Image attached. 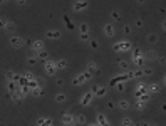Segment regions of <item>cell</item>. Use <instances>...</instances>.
I'll list each match as a JSON object with an SVG mask.
<instances>
[{
  "label": "cell",
  "mask_w": 166,
  "mask_h": 126,
  "mask_svg": "<svg viewBox=\"0 0 166 126\" xmlns=\"http://www.w3.org/2000/svg\"><path fill=\"white\" fill-rule=\"evenodd\" d=\"M141 94H148V86L144 84V82H139V84L136 86V93H134V96H141Z\"/></svg>",
  "instance_id": "obj_8"
},
{
  "label": "cell",
  "mask_w": 166,
  "mask_h": 126,
  "mask_svg": "<svg viewBox=\"0 0 166 126\" xmlns=\"http://www.w3.org/2000/svg\"><path fill=\"white\" fill-rule=\"evenodd\" d=\"M89 42H91V47H92V49H96V47H99V42H97V41H96V39H91V41H89Z\"/></svg>",
  "instance_id": "obj_41"
},
{
  "label": "cell",
  "mask_w": 166,
  "mask_h": 126,
  "mask_svg": "<svg viewBox=\"0 0 166 126\" xmlns=\"http://www.w3.org/2000/svg\"><path fill=\"white\" fill-rule=\"evenodd\" d=\"M5 25H7V20H5V19H0V27L5 29Z\"/></svg>",
  "instance_id": "obj_44"
},
{
  "label": "cell",
  "mask_w": 166,
  "mask_h": 126,
  "mask_svg": "<svg viewBox=\"0 0 166 126\" xmlns=\"http://www.w3.org/2000/svg\"><path fill=\"white\" fill-rule=\"evenodd\" d=\"M10 98H12V101H15V103H20L24 98L22 94H20V91H15V93H10Z\"/></svg>",
  "instance_id": "obj_22"
},
{
  "label": "cell",
  "mask_w": 166,
  "mask_h": 126,
  "mask_svg": "<svg viewBox=\"0 0 166 126\" xmlns=\"http://www.w3.org/2000/svg\"><path fill=\"white\" fill-rule=\"evenodd\" d=\"M118 66L121 67V69H128V66H129V64L126 62V61H118Z\"/></svg>",
  "instance_id": "obj_36"
},
{
  "label": "cell",
  "mask_w": 166,
  "mask_h": 126,
  "mask_svg": "<svg viewBox=\"0 0 166 126\" xmlns=\"http://www.w3.org/2000/svg\"><path fill=\"white\" fill-rule=\"evenodd\" d=\"M161 88H163L161 84H158V82H153V84L148 86V93H149V94H151V93H160Z\"/></svg>",
  "instance_id": "obj_14"
},
{
  "label": "cell",
  "mask_w": 166,
  "mask_h": 126,
  "mask_svg": "<svg viewBox=\"0 0 166 126\" xmlns=\"http://www.w3.org/2000/svg\"><path fill=\"white\" fill-rule=\"evenodd\" d=\"M61 120H62V124L64 126H72V124H76V121H74V114H70V113H64L61 116Z\"/></svg>",
  "instance_id": "obj_5"
},
{
  "label": "cell",
  "mask_w": 166,
  "mask_h": 126,
  "mask_svg": "<svg viewBox=\"0 0 166 126\" xmlns=\"http://www.w3.org/2000/svg\"><path fill=\"white\" fill-rule=\"evenodd\" d=\"M133 49V44L129 41H118L112 44V50L114 52H129Z\"/></svg>",
  "instance_id": "obj_1"
},
{
  "label": "cell",
  "mask_w": 166,
  "mask_h": 126,
  "mask_svg": "<svg viewBox=\"0 0 166 126\" xmlns=\"http://www.w3.org/2000/svg\"><path fill=\"white\" fill-rule=\"evenodd\" d=\"M55 101H57V103H64V101H66V96H64V94H57V96H55Z\"/></svg>",
  "instance_id": "obj_40"
},
{
  "label": "cell",
  "mask_w": 166,
  "mask_h": 126,
  "mask_svg": "<svg viewBox=\"0 0 166 126\" xmlns=\"http://www.w3.org/2000/svg\"><path fill=\"white\" fill-rule=\"evenodd\" d=\"M5 77H7V81H9V82H12L13 77H15V73H13V71H7Z\"/></svg>",
  "instance_id": "obj_33"
},
{
  "label": "cell",
  "mask_w": 166,
  "mask_h": 126,
  "mask_svg": "<svg viewBox=\"0 0 166 126\" xmlns=\"http://www.w3.org/2000/svg\"><path fill=\"white\" fill-rule=\"evenodd\" d=\"M119 108H121V109H129V108H131V103H129V101H119Z\"/></svg>",
  "instance_id": "obj_28"
},
{
  "label": "cell",
  "mask_w": 166,
  "mask_h": 126,
  "mask_svg": "<svg viewBox=\"0 0 166 126\" xmlns=\"http://www.w3.org/2000/svg\"><path fill=\"white\" fill-rule=\"evenodd\" d=\"M44 69H45V74L47 76H54L55 73H57V69H55V61H44Z\"/></svg>",
  "instance_id": "obj_3"
},
{
  "label": "cell",
  "mask_w": 166,
  "mask_h": 126,
  "mask_svg": "<svg viewBox=\"0 0 166 126\" xmlns=\"http://www.w3.org/2000/svg\"><path fill=\"white\" fill-rule=\"evenodd\" d=\"M134 126H149L146 123V121H141V123H138V124H134Z\"/></svg>",
  "instance_id": "obj_46"
},
{
  "label": "cell",
  "mask_w": 166,
  "mask_h": 126,
  "mask_svg": "<svg viewBox=\"0 0 166 126\" xmlns=\"http://www.w3.org/2000/svg\"><path fill=\"white\" fill-rule=\"evenodd\" d=\"M45 37L47 39H59L61 37V30H47L45 32Z\"/></svg>",
  "instance_id": "obj_15"
},
{
  "label": "cell",
  "mask_w": 166,
  "mask_h": 126,
  "mask_svg": "<svg viewBox=\"0 0 166 126\" xmlns=\"http://www.w3.org/2000/svg\"><path fill=\"white\" fill-rule=\"evenodd\" d=\"M7 89H9V93H15V91H19L20 89V86L17 84V82H9V84H7Z\"/></svg>",
  "instance_id": "obj_21"
},
{
  "label": "cell",
  "mask_w": 166,
  "mask_h": 126,
  "mask_svg": "<svg viewBox=\"0 0 166 126\" xmlns=\"http://www.w3.org/2000/svg\"><path fill=\"white\" fill-rule=\"evenodd\" d=\"M149 126H151V124H149Z\"/></svg>",
  "instance_id": "obj_48"
},
{
  "label": "cell",
  "mask_w": 166,
  "mask_h": 126,
  "mask_svg": "<svg viewBox=\"0 0 166 126\" xmlns=\"http://www.w3.org/2000/svg\"><path fill=\"white\" fill-rule=\"evenodd\" d=\"M72 126H74V124H72Z\"/></svg>",
  "instance_id": "obj_47"
},
{
  "label": "cell",
  "mask_w": 166,
  "mask_h": 126,
  "mask_svg": "<svg viewBox=\"0 0 166 126\" xmlns=\"http://www.w3.org/2000/svg\"><path fill=\"white\" fill-rule=\"evenodd\" d=\"M10 45H12V47H15V49H20L24 45V39L12 35V37H10Z\"/></svg>",
  "instance_id": "obj_6"
},
{
  "label": "cell",
  "mask_w": 166,
  "mask_h": 126,
  "mask_svg": "<svg viewBox=\"0 0 166 126\" xmlns=\"http://www.w3.org/2000/svg\"><path fill=\"white\" fill-rule=\"evenodd\" d=\"M148 42H149V44H156V42H158V35L156 34H149V35H148Z\"/></svg>",
  "instance_id": "obj_32"
},
{
  "label": "cell",
  "mask_w": 166,
  "mask_h": 126,
  "mask_svg": "<svg viewBox=\"0 0 166 126\" xmlns=\"http://www.w3.org/2000/svg\"><path fill=\"white\" fill-rule=\"evenodd\" d=\"M30 94L32 96H42L44 94V88H42V86H37V88H34V89H30Z\"/></svg>",
  "instance_id": "obj_19"
},
{
  "label": "cell",
  "mask_w": 166,
  "mask_h": 126,
  "mask_svg": "<svg viewBox=\"0 0 166 126\" xmlns=\"http://www.w3.org/2000/svg\"><path fill=\"white\" fill-rule=\"evenodd\" d=\"M74 121H76V124H86L87 123V120H86V116L84 114H77V116H74Z\"/></svg>",
  "instance_id": "obj_20"
},
{
  "label": "cell",
  "mask_w": 166,
  "mask_h": 126,
  "mask_svg": "<svg viewBox=\"0 0 166 126\" xmlns=\"http://www.w3.org/2000/svg\"><path fill=\"white\" fill-rule=\"evenodd\" d=\"M92 98H94V94L92 93H86V94L82 96V99H81V104H82V106H89L91 103H92Z\"/></svg>",
  "instance_id": "obj_10"
},
{
  "label": "cell",
  "mask_w": 166,
  "mask_h": 126,
  "mask_svg": "<svg viewBox=\"0 0 166 126\" xmlns=\"http://www.w3.org/2000/svg\"><path fill=\"white\" fill-rule=\"evenodd\" d=\"M20 94H22V98H25V96H29L30 94V89H29V86H20Z\"/></svg>",
  "instance_id": "obj_26"
},
{
  "label": "cell",
  "mask_w": 166,
  "mask_h": 126,
  "mask_svg": "<svg viewBox=\"0 0 166 126\" xmlns=\"http://www.w3.org/2000/svg\"><path fill=\"white\" fill-rule=\"evenodd\" d=\"M79 30H81V34H87V32H89V25H87L86 22H82L79 25Z\"/></svg>",
  "instance_id": "obj_30"
},
{
  "label": "cell",
  "mask_w": 166,
  "mask_h": 126,
  "mask_svg": "<svg viewBox=\"0 0 166 126\" xmlns=\"http://www.w3.org/2000/svg\"><path fill=\"white\" fill-rule=\"evenodd\" d=\"M158 52L156 50H148V52H144V59H148V61H156L158 59Z\"/></svg>",
  "instance_id": "obj_13"
},
{
  "label": "cell",
  "mask_w": 166,
  "mask_h": 126,
  "mask_svg": "<svg viewBox=\"0 0 166 126\" xmlns=\"http://www.w3.org/2000/svg\"><path fill=\"white\" fill-rule=\"evenodd\" d=\"M37 126H52V120H51V118L40 116V118L37 120Z\"/></svg>",
  "instance_id": "obj_12"
},
{
  "label": "cell",
  "mask_w": 166,
  "mask_h": 126,
  "mask_svg": "<svg viewBox=\"0 0 166 126\" xmlns=\"http://www.w3.org/2000/svg\"><path fill=\"white\" fill-rule=\"evenodd\" d=\"M124 34H131V27H129V25H126V27H124Z\"/></svg>",
  "instance_id": "obj_45"
},
{
  "label": "cell",
  "mask_w": 166,
  "mask_h": 126,
  "mask_svg": "<svg viewBox=\"0 0 166 126\" xmlns=\"http://www.w3.org/2000/svg\"><path fill=\"white\" fill-rule=\"evenodd\" d=\"M87 5H89V3H87L86 0H77V2L72 3V10L74 12H82V10L87 9Z\"/></svg>",
  "instance_id": "obj_4"
},
{
  "label": "cell",
  "mask_w": 166,
  "mask_h": 126,
  "mask_svg": "<svg viewBox=\"0 0 166 126\" xmlns=\"http://www.w3.org/2000/svg\"><path fill=\"white\" fill-rule=\"evenodd\" d=\"M91 77H92V74H89V73L86 71V73H82V74L76 76V77H74V81H72V84H74V86H82L84 82L89 81Z\"/></svg>",
  "instance_id": "obj_2"
},
{
  "label": "cell",
  "mask_w": 166,
  "mask_h": 126,
  "mask_svg": "<svg viewBox=\"0 0 166 126\" xmlns=\"http://www.w3.org/2000/svg\"><path fill=\"white\" fill-rule=\"evenodd\" d=\"M79 39L82 42H87V41H91V35H89V32H87V34H81L79 35Z\"/></svg>",
  "instance_id": "obj_34"
},
{
  "label": "cell",
  "mask_w": 166,
  "mask_h": 126,
  "mask_svg": "<svg viewBox=\"0 0 166 126\" xmlns=\"http://www.w3.org/2000/svg\"><path fill=\"white\" fill-rule=\"evenodd\" d=\"M136 99H139V101H143V103H149V99H151V96H149V93H148V94H141V96H138Z\"/></svg>",
  "instance_id": "obj_29"
},
{
  "label": "cell",
  "mask_w": 166,
  "mask_h": 126,
  "mask_svg": "<svg viewBox=\"0 0 166 126\" xmlns=\"http://www.w3.org/2000/svg\"><path fill=\"white\" fill-rule=\"evenodd\" d=\"M116 89H118L119 93L124 91V89H126V84H124V82H118V84H116Z\"/></svg>",
  "instance_id": "obj_37"
},
{
  "label": "cell",
  "mask_w": 166,
  "mask_h": 126,
  "mask_svg": "<svg viewBox=\"0 0 166 126\" xmlns=\"http://www.w3.org/2000/svg\"><path fill=\"white\" fill-rule=\"evenodd\" d=\"M66 67H67V61H64V59H57V61H55V69H57V71L66 69Z\"/></svg>",
  "instance_id": "obj_18"
},
{
  "label": "cell",
  "mask_w": 166,
  "mask_h": 126,
  "mask_svg": "<svg viewBox=\"0 0 166 126\" xmlns=\"http://www.w3.org/2000/svg\"><path fill=\"white\" fill-rule=\"evenodd\" d=\"M102 30H104L106 37H114V35H116V30H114V27H112L111 24H106L104 27H102Z\"/></svg>",
  "instance_id": "obj_9"
},
{
  "label": "cell",
  "mask_w": 166,
  "mask_h": 126,
  "mask_svg": "<svg viewBox=\"0 0 166 126\" xmlns=\"http://www.w3.org/2000/svg\"><path fill=\"white\" fill-rule=\"evenodd\" d=\"M27 62H29V64H32V66H34V64H37V57H35L34 54H32V56H29V57H27Z\"/></svg>",
  "instance_id": "obj_35"
},
{
  "label": "cell",
  "mask_w": 166,
  "mask_h": 126,
  "mask_svg": "<svg viewBox=\"0 0 166 126\" xmlns=\"http://www.w3.org/2000/svg\"><path fill=\"white\" fill-rule=\"evenodd\" d=\"M91 93L94 96H97V98H102V96H106V88H102V86H92Z\"/></svg>",
  "instance_id": "obj_7"
},
{
  "label": "cell",
  "mask_w": 166,
  "mask_h": 126,
  "mask_svg": "<svg viewBox=\"0 0 166 126\" xmlns=\"http://www.w3.org/2000/svg\"><path fill=\"white\" fill-rule=\"evenodd\" d=\"M131 52H133V57H144V50L139 49V47L131 49Z\"/></svg>",
  "instance_id": "obj_23"
},
{
  "label": "cell",
  "mask_w": 166,
  "mask_h": 126,
  "mask_svg": "<svg viewBox=\"0 0 166 126\" xmlns=\"http://www.w3.org/2000/svg\"><path fill=\"white\" fill-rule=\"evenodd\" d=\"M134 108H136V109H139V111H143V109H146V103H143V101L136 99V103H134Z\"/></svg>",
  "instance_id": "obj_27"
},
{
  "label": "cell",
  "mask_w": 166,
  "mask_h": 126,
  "mask_svg": "<svg viewBox=\"0 0 166 126\" xmlns=\"http://www.w3.org/2000/svg\"><path fill=\"white\" fill-rule=\"evenodd\" d=\"M35 56H37L39 59H42V61H47V59H49V52H47L45 49H44V50H40V52H37Z\"/></svg>",
  "instance_id": "obj_25"
},
{
  "label": "cell",
  "mask_w": 166,
  "mask_h": 126,
  "mask_svg": "<svg viewBox=\"0 0 166 126\" xmlns=\"http://www.w3.org/2000/svg\"><path fill=\"white\" fill-rule=\"evenodd\" d=\"M62 20H64V24H66L69 29H72V24H70V19H69L67 15H64V17H62Z\"/></svg>",
  "instance_id": "obj_38"
},
{
  "label": "cell",
  "mask_w": 166,
  "mask_h": 126,
  "mask_svg": "<svg viewBox=\"0 0 166 126\" xmlns=\"http://www.w3.org/2000/svg\"><path fill=\"white\" fill-rule=\"evenodd\" d=\"M143 73H144V76H151L153 74V69H143Z\"/></svg>",
  "instance_id": "obj_43"
},
{
  "label": "cell",
  "mask_w": 166,
  "mask_h": 126,
  "mask_svg": "<svg viewBox=\"0 0 166 126\" xmlns=\"http://www.w3.org/2000/svg\"><path fill=\"white\" fill-rule=\"evenodd\" d=\"M144 61H146L144 57H133V64H134V66H138V67H141V66H143V64H144Z\"/></svg>",
  "instance_id": "obj_24"
},
{
  "label": "cell",
  "mask_w": 166,
  "mask_h": 126,
  "mask_svg": "<svg viewBox=\"0 0 166 126\" xmlns=\"http://www.w3.org/2000/svg\"><path fill=\"white\" fill-rule=\"evenodd\" d=\"M111 15H112V19H114V20H119V14L116 12V10H112V12H111Z\"/></svg>",
  "instance_id": "obj_42"
},
{
  "label": "cell",
  "mask_w": 166,
  "mask_h": 126,
  "mask_svg": "<svg viewBox=\"0 0 166 126\" xmlns=\"http://www.w3.org/2000/svg\"><path fill=\"white\" fill-rule=\"evenodd\" d=\"M87 73H89V74L99 73V67H97V64H96V62H89V64H87Z\"/></svg>",
  "instance_id": "obj_17"
},
{
  "label": "cell",
  "mask_w": 166,
  "mask_h": 126,
  "mask_svg": "<svg viewBox=\"0 0 166 126\" xmlns=\"http://www.w3.org/2000/svg\"><path fill=\"white\" fill-rule=\"evenodd\" d=\"M121 126H134V123H133V120H131V118H123Z\"/></svg>",
  "instance_id": "obj_31"
},
{
  "label": "cell",
  "mask_w": 166,
  "mask_h": 126,
  "mask_svg": "<svg viewBox=\"0 0 166 126\" xmlns=\"http://www.w3.org/2000/svg\"><path fill=\"white\" fill-rule=\"evenodd\" d=\"M32 49H34V52L37 54V52H40V50H44V42L42 41H32Z\"/></svg>",
  "instance_id": "obj_11"
},
{
  "label": "cell",
  "mask_w": 166,
  "mask_h": 126,
  "mask_svg": "<svg viewBox=\"0 0 166 126\" xmlns=\"http://www.w3.org/2000/svg\"><path fill=\"white\" fill-rule=\"evenodd\" d=\"M97 124H99V126H109V121H108V118H106L102 113H99V114H97Z\"/></svg>",
  "instance_id": "obj_16"
},
{
  "label": "cell",
  "mask_w": 166,
  "mask_h": 126,
  "mask_svg": "<svg viewBox=\"0 0 166 126\" xmlns=\"http://www.w3.org/2000/svg\"><path fill=\"white\" fill-rule=\"evenodd\" d=\"M5 29H7V30H13V29H15V24H13V22H10V20H7Z\"/></svg>",
  "instance_id": "obj_39"
}]
</instances>
